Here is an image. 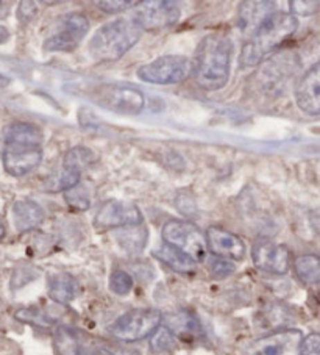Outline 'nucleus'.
<instances>
[{
	"mask_svg": "<svg viewBox=\"0 0 320 355\" xmlns=\"http://www.w3.org/2000/svg\"><path fill=\"white\" fill-rule=\"evenodd\" d=\"M233 272H235V266H233L230 261H226L224 259H216L211 263V274L214 277L222 279Z\"/></svg>",
	"mask_w": 320,
	"mask_h": 355,
	"instance_id": "473e14b6",
	"label": "nucleus"
},
{
	"mask_svg": "<svg viewBox=\"0 0 320 355\" xmlns=\"http://www.w3.org/2000/svg\"><path fill=\"white\" fill-rule=\"evenodd\" d=\"M8 40H10L8 28L5 26H0V44H3V42H7Z\"/></svg>",
	"mask_w": 320,
	"mask_h": 355,
	"instance_id": "f704fd0d",
	"label": "nucleus"
},
{
	"mask_svg": "<svg viewBox=\"0 0 320 355\" xmlns=\"http://www.w3.org/2000/svg\"><path fill=\"white\" fill-rule=\"evenodd\" d=\"M47 290L52 301L66 305L75 299L78 285H77V280L73 279L71 274L55 272L48 275Z\"/></svg>",
	"mask_w": 320,
	"mask_h": 355,
	"instance_id": "412c9836",
	"label": "nucleus"
},
{
	"mask_svg": "<svg viewBox=\"0 0 320 355\" xmlns=\"http://www.w3.org/2000/svg\"><path fill=\"white\" fill-rule=\"evenodd\" d=\"M194 74V61L181 55H164L138 69L143 82L153 85H177Z\"/></svg>",
	"mask_w": 320,
	"mask_h": 355,
	"instance_id": "20e7f679",
	"label": "nucleus"
},
{
	"mask_svg": "<svg viewBox=\"0 0 320 355\" xmlns=\"http://www.w3.org/2000/svg\"><path fill=\"white\" fill-rule=\"evenodd\" d=\"M89 30L88 17L82 13H71L60 22L57 32L48 36L44 42L47 52H72L85 40Z\"/></svg>",
	"mask_w": 320,
	"mask_h": 355,
	"instance_id": "1a4fd4ad",
	"label": "nucleus"
},
{
	"mask_svg": "<svg viewBox=\"0 0 320 355\" xmlns=\"http://www.w3.org/2000/svg\"><path fill=\"white\" fill-rule=\"evenodd\" d=\"M251 260L261 271L270 274H286L291 265V254L286 246L270 240H258L251 248Z\"/></svg>",
	"mask_w": 320,
	"mask_h": 355,
	"instance_id": "ddd939ff",
	"label": "nucleus"
},
{
	"mask_svg": "<svg viewBox=\"0 0 320 355\" xmlns=\"http://www.w3.org/2000/svg\"><path fill=\"white\" fill-rule=\"evenodd\" d=\"M96 5L98 10L103 11V13L114 15L132 7H136L138 2H132V0H100V2H97Z\"/></svg>",
	"mask_w": 320,
	"mask_h": 355,
	"instance_id": "c756f323",
	"label": "nucleus"
},
{
	"mask_svg": "<svg viewBox=\"0 0 320 355\" xmlns=\"http://www.w3.org/2000/svg\"><path fill=\"white\" fill-rule=\"evenodd\" d=\"M208 249L217 259L224 260H242L245 257V244L238 235L217 225L206 230Z\"/></svg>",
	"mask_w": 320,
	"mask_h": 355,
	"instance_id": "dca6fc26",
	"label": "nucleus"
},
{
	"mask_svg": "<svg viewBox=\"0 0 320 355\" xmlns=\"http://www.w3.org/2000/svg\"><path fill=\"white\" fill-rule=\"evenodd\" d=\"M175 347V338L172 330L166 326H159L150 336V349L155 354H168Z\"/></svg>",
	"mask_w": 320,
	"mask_h": 355,
	"instance_id": "bb28decb",
	"label": "nucleus"
},
{
	"mask_svg": "<svg viewBox=\"0 0 320 355\" xmlns=\"http://www.w3.org/2000/svg\"><path fill=\"white\" fill-rule=\"evenodd\" d=\"M295 101L303 113L310 116L320 114V61L300 78L295 89Z\"/></svg>",
	"mask_w": 320,
	"mask_h": 355,
	"instance_id": "f3484780",
	"label": "nucleus"
},
{
	"mask_svg": "<svg viewBox=\"0 0 320 355\" xmlns=\"http://www.w3.org/2000/svg\"><path fill=\"white\" fill-rule=\"evenodd\" d=\"M44 210L38 202L32 199H21L13 205L15 225L19 232H28L38 227L44 221Z\"/></svg>",
	"mask_w": 320,
	"mask_h": 355,
	"instance_id": "6ab92c4d",
	"label": "nucleus"
},
{
	"mask_svg": "<svg viewBox=\"0 0 320 355\" xmlns=\"http://www.w3.org/2000/svg\"><path fill=\"white\" fill-rule=\"evenodd\" d=\"M144 30L132 17H121L105 24L92 35L89 53L97 61H116L136 46Z\"/></svg>",
	"mask_w": 320,
	"mask_h": 355,
	"instance_id": "7ed1b4c3",
	"label": "nucleus"
},
{
	"mask_svg": "<svg viewBox=\"0 0 320 355\" xmlns=\"http://www.w3.org/2000/svg\"><path fill=\"white\" fill-rule=\"evenodd\" d=\"M2 138L7 146H41L42 130L32 122H11L2 130Z\"/></svg>",
	"mask_w": 320,
	"mask_h": 355,
	"instance_id": "a211bd4d",
	"label": "nucleus"
},
{
	"mask_svg": "<svg viewBox=\"0 0 320 355\" xmlns=\"http://www.w3.org/2000/svg\"><path fill=\"white\" fill-rule=\"evenodd\" d=\"M300 355H320V334H311L303 338L300 346Z\"/></svg>",
	"mask_w": 320,
	"mask_h": 355,
	"instance_id": "7c9ffc66",
	"label": "nucleus"
},
{
	"mask_svg": "<svg viewBox=\"0 0 320 355\" xmlns=\"http://www.w3.org/2000/svg\"><path fill=\"white\" fill-rule=\"evenodd\" d=\"M3 168L10 175L24 177L32 173L42 162L41 146H7L2 155Z\"/></svg>",
	"mask_w": 320,
	"mask_h": 355,
	"instance_id": "2eb2a0df",
	"label": "nucleus"
},
{
	"mask_svg": "<svg viewBox=\"0 0 320 355\" xmlns=\"http://www.w3.org/2000/svg\"><path fill=\"white\" fill-rule=\"evenodd\" d=\"M53 347L57 355H114L107 347L89 341L78 330L64 326L55 330Z\"/></svg>",
	"mask_w": 320,
	"mask_h": 355,
	"instance_id": "4468645a",
	"label": "nucleus"
},
{
	"mask_svg": "<svg viewBox=\"0 0 320 355\" xmlns=\"http://www.w3.org/2000/svg\"><path fill=\"white\" fill-rule=\"evenodd\" d=\"M153 255L157 257V259L164 263L166 266H169L172 271L175 272H181V274H186V272H193L195 269V261L190 259L189 255H186L181 250H178L177 248L170 246V244H163L161 248L157 249Z\"/></svg>",
	"mask_w": 320,
	"mask_h": 355,
	"instance_id": "4be33fe9",
	"label": "nucleus"
},
{
	"mask_svg": "<svg viewBox=\"0 0 320 355\" xmlns=\"http://www.w3.org/2000/svg\"><path fill=\"white\" fill-rule=\"evenodd\" d=\"M5 234H7V227H5L2 219H0V240H2V238L5 236Z\"/></svg>",
	"mask_w": 320,
	"mask_h": 355,
	"instance_id": "e433bc0d",
	"label": "nucleus"
},
{
	"mask_svg": "<svg viewBox=\"0 0 320 355\" xmlns=\"http://www.w3.org/2000/svg\"><path fill=\"white\" fill-rule=\"evenodd\" d=\"M147 238H149V234L141 225L125 227L116 234V240H118L122 249H125L132 255H138L143 252L147 244Z\"/></svg>",
	"mask_w": 320,
	"mask_h": 355,
	"instance_id": "5701e85b",
	"label": "nucleus"
},
{
	"mask_svg": "<svg viewBox=\"0 0 320 355\" xmlns=\"http://www.w3.org/2000/svg\"><path fill=\"white\" fill-rule=\"evenodd\" d=\"M124 355H139L138 351H128V352H124Z\"/></svg>",
	"mask_w": 320,
	"mask_h": 355,
	"instance_id": "4c0bfd02",
	"label": "nucleus"
},
{
	"mask_svg": "<svg viewBox=\"0 0 320 355\" xmlns=\"http://www.w3.org/2000/svg\"><path fill=\"white\" fill-rule=\"evenodd\" d=\"M36 11H38V7H36V3H33V2H22L19 5V10H17V16H19L22 21H30L36 15Z\"/></svg>",
	"mask_w": 320,
	"mask_h": 355,
	"instance_id": "72a5a7b5",
	"label": "nucleus"
},
{
	"mask_svg": "<svg viewBox=\"0 0 320 355\" xmlns=\"http://www.w3.org/2000/svg\"><path fill=\"white\" fill-rule=\"evenodd\" d=\"M272 13H275L274 2H245L239 13V24H241L242 32L251 36V33Z\"/></svg>",
	"mask_w": 320,
	"mask_h": 355,
	"instance_id": "aec40b11",
	"label": "nucleus"
},
{
	"mask_svg": "<svg viewBox=\"0 0 320 355\" xmlns=\"http://www.w3.org/2000/svg\"><path fill=\"white\" fill-rule=\"evenodd\" d=\"M294 269L297 277L303 282V284H320V257L312 254L300 255L294 261Z\"/></svg>",
	"mask_w": 320,
	"mask_h": 355,
	"instance_id": "b1692460",
	"label": "nucleus"
},
{
	"mask_svg": "<svg viewBox=\"0 0 320 355\" xmlns=\"http://www.w3.org/2000/svg\"><path fill=\"white\" fill-rule=\"evenodd\" d=\"M233 42L229 36L214 33L203 38L194 61L195 82L206 91L222 89L230 78Z\"/></svg>",
	"mask_w": 320,
	"mask_h": 355,
	"instance_id": "f257e3e1",
	"label": "nucleus"
},
{
	"mask_svg": "<svg viewBox=\"0 0 320 355\" xmlns=\"http://www.w3.org/2000/svg\"><path fill=\"white\" fill-rule=\"evenodd\" d=\"M132 19L138 26L149 32L166 28L180 19V8L177 3L169 0H149V2H141L133 8Z\"/></svg>",
	"mask_w": 320,
	"mask_h": 355,
	"instance_id": "6e6552de",
	"label": "nucleus"
},
{
	"mask_svg": "<svg viewBox=\"0 0 320 355\" xmlns=\"http://www.w3.org/2000/svg\"><path fill=\"white\" fill-rule=\"evenodd\" d=\"M133 277L127 271H122V269H116L109 275V290H112L114 295L118 296H127L128 293L133 290Z\"/></svg>",
	"mask_w": 320,
	"mask_h": 355,
	"instance_id": "cd10ccee",
	"label": "nucleus"
},
{
	"mask_svg": "<svg viewBox=\"0 0 320 355\" xmlns=\"http://www.w3.org/2000/svg\"><path fill=\"white\" fill-rule=\"evenodd\" d=\"M16 320L26 324H32L35 327H41V329H48L53 326V320L48 316L46 311H42L41 309L36 307H26V309H19L16 311Z\"/></svg>",
	"mask_w": 320,
	"mask_h": 355,
	"instance_id": "a878e982",
	"label": "nucleus"
},
{
	"mask_svg": "<svg viewBox=\"0 0 320 355\" xmlns=\"http://www.w3.org/2000/svg\"><path fill=\"white\" fill-rule=\"evenodd\" d=\"M92 162H96V155L89 149L82 148V146L71 149L64 155L63 168L48 182V189L55 193H66L69 189L78 187L80 179H82V169Z\"/></svg>",
	"mask_w": 320,
	"mask_h": 355,
	"instance_id": "9b49d317",
	"label": "nucleus"
},
{
	"mask_svg": "<svg viewBox=\"0 0 320 355\" xmlns=\"http://www.w3.org/2000/svg\"><path fill=\"white\" fill-rule=\"evenodd\" d=\"M299 27V21L294 15L275 11L266 17L260 27H258L249 41L245 42L241 52V66L250 67L260 64L261 61L272 53L275 49L291 38Z\"/></svg>",
	"mask_w": 320,
	"mask_h": 355,
	"instance_id": "f03ea898",
	"label": "nucleus"
},
{
	"mask_svg": "<svg viewBox=\"0 0 320 355\" xmlns=\"http://www.w3.org/2000/svg\"><path fill=\"white\" fill-rule=\"evenodd\" d=\"M10 83H11V78H10V77H5V76L0 74V88L8 87Z\"/></svg>",
	"mask_w": 320,
	"mask_h": 355,
	"instance_id": "c9c22d12",
	"label": "nucleus"
},
{
	"mask_svg": "<svg viewBox=\"0 0 320 355\" xmlns=\"http://www.w3.org/2000/svg\"><path fill=\"white\" fill-rule=\"evenodd\" d=\"M64 194H66L64 198H66L67 204H69L72 208H77V210H88L91 205L88 194H86L80 187L72 188V189H69V191H66Z\"/></svg>",
	"mask_w": 320,
	"mask_h": 355,
	"instance_id": "c85d7f7f",
	"label": "nucleus"
},
{
	"mask_svg": "<svg viewBox=\"0 0 320 355\" xmlns=\"http://www.w3.org/2000/svg\"><path fill=\"white\" fill-rule=\"evenodd\" d=\"M163 315L153 309H134L119 316L112 326L109 334L116 340L124 343H134L152 336L161 324Z\"/></svg>",
	"mask_w": 320,
	"mask_h": 355,
	"instance_id": "39448f33",
	"label": "nucleus"
},
{
	"mask_svg": "<svg viewBox=\"0 0 320 355\" xmlns=\"http://www.w3.org/2000/svg\"><path fill=\"white\" fill-rule=\"evenodd\" d=\"M291 11L294 15H300V16H310L317 13L320 10V2H303V0H299V2H291Z\"/></svg>",
	"mask_w": 320,
	"mask_h": 355,
	"instance_id": "2f4dec72",
	"label": "nucleus"
},
{
	"mask_svg": "<svg viewBox=\"0 0 320 355\" xmlns=\"http://www.w3.org/2000/svg\"><path fill=\"white\" fill-rule=\"evenodd\" d=\"M303 335L297 329H281L251 343L247 355H300Z\"/></svg>",
	"mask_w": 320,
	"mask_h": 355,
	"instance_id": "f8f14e48",
	"label": "nucleus"
},
{
	"mask_svg": "<svg viewBox=\"0 0 320 355\" xmlns=\"http://www.w3.org/2000/svg\"><path fill=\"white\" fill-rule=\"evenodd\" d=\"M169 329L172 334H177L180 336H195L202 332L200 322L194 315L188 313V311H180L169 318Z\"/></svg>",
	"mask_w": 320,
	"mask_h": 355,
	"instance_id": "393cba45",
	"label": "nucleus"
},
{
	"mask_svg": "<svg viewBox=\"0 0 320 355\" xmlns=\"http://www.w3.org/2000/svg\"><path fill=\"white\" fill-rule=\"evenodd\" d=\"M143 213L139 208L127 200H108L100 207L94 219V227L97 230L125 229L133 225H141Z\"/></svg>",
	"mask_w": 320,
	"mask_h": 355,
	"instance_id": "9d476101",
	"label": "nucleus"
},
{
	"mask_svg": "<svg viewBox=\"0 0 320 355\" xmlns=\"http://www.w3.org/2000/svg\"><path fill=\"white\" fill-rule=\"evenodd\" d=\"M97 105L119 114H138L145 105L144 94L139 89L122 85H98L91 93Z\"/></svg>",
	"mask_w": 320,
	"mask_h": 355,
	"instance_id": "423d86ee",
	"label": "nucleus"
},
{
	"mask_svg": "<svg viewBox=\"0 0 320 355\" xmlns=\"http://www.w3.org/2000/svg\"><path fill=\"white\" fill-rule=\"evenodd\" d=\"M163 240L166 244L177 248L189 255L195 263L206 255V235L195 224L189 221H168L163 227Z\"/></svg>",
	"mask_w": 320,
	"mask_h": 355,
	"instance_id": "0eeeda50",
	"label": "nucleus"
}]
</instances>
